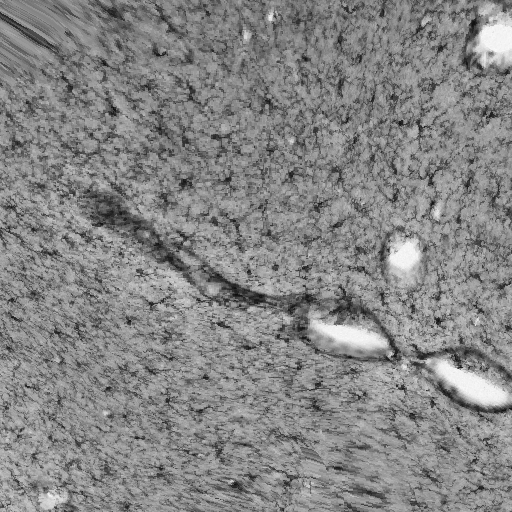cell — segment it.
I'll use <instances>...</instances> for the list:
<instances>
[{
  "instance_id": "6da1fadb",
  "label": "cell",
  "mask_w": 512,
  "mask_h": 512,
  "mask_svg": "<svg viewBox=\"0 0 512 512\" xmlns=\"http://www.w3.org/2000/svg\"><path fill=\"white\" fill-rule=\"evenodd\" d=\"M382 264L388 281L403 288L412 287L424 276V245L414 235L394 233L384 244Z\"/></svg>"
}]
</instances>
